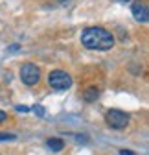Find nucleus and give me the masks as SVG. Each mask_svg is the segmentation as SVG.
Wrapping results in <instances>:
<instances>
[{
  "label": "nucleus",
  "instance_id": "nucleus-1",
  "mask_svg": "<svg viewBox=\"0 0 149 155\" xmlns=\"http://www.w3.org/2000/svg\"><path fill=\"white\" fill-rule=\"evenodd\" d=\"M81 45L88 50L105 52V50H110L114 46V35L105 28L92 26V28H87L81 33Z\"/></svg>",
  "mask_w": 149,
  "mask_h": 155
},
{
  "label": "nucleus",
  "instance_id": "nucleus-2",
  "mask_svg": "<svg viewBox=\"0 0 149 155\" xmlns=\"http://www.w3.org/2000/svg\"><path fill=\"white\" fill-rule=\"evenodd\" d=\"M48 83L55 91H68L72 87V76L66 70H61V68L52 70L48 74Z\"/></svg>",
  "mask_w": 149,
  "mask_h": 155
},
{
  "label": "nucleus",
  "instance_id": "nucleus-3",
  "mask_svg": "<svg viewBox=\"0 0 149 155\" xmlns=\"http://www.w3.org/2000/svg\"><path fill=\"white\" fill-rule=\"evenodd\" d=\"M105 120L113 129H125L129 126V114L120 109H109L105 113Z\"/></svg>",
  "mask_w": 149,
  "mask_h": 155
},
{
  "label": "nucleus",
  "instance_id": "nucleus-4",
  "mask_svg": "<svg viewBox=\"0 0 149 155\" xmlns=\"http://www.w3.org/2000/svg\"><path fill=\"white\" fill-rule=\"evenodd\" d=\"M21 80H22V83H26V85H37L39 83V80H41V70H39V67L37 65H33V63H24L22 67H21Z\"/></svg>",
  "mask_w": 149,
  "mask_h": 155
},
{
  "label": "nucleus",
  "instance_id": "nucleus-5",
  "mask_svg": "<svg viewBox=\"0 0 149 155\" xmlns=\"http://www.w3.org/2000/svg\"><path fill=\"white\" fill-rule=\"evenodd\" d=\"M131 11H133V17L136 18L138 22H147V18H149V15H147V6H145V2H142V0H136V2L133 4V8H131Z\"/></svg>",
  "mask_w": 149,
  "mask_h": 155
},
{
  "label": "nucleus",
  "instance_id": "nucleus-6",
  "mask_svg": "<svg viewBox=\"0 0 149 155\" xmlns=\"http://www.w3.org/2000/svg\"><path fill=\"white\" fill-rule=\"evenodd\" d=\"M46 146L52 150V151H61L65 148V140L63 139H57V137H52L46 140Z\"/></svg>",
  "mask_w": 149,
  "mask_h": 155
},
{
  "label": "nucleus",
  "instance_id": "nucleus-7",
  "mask_svg": "<svg viewBox=\"0 0 149 155\" xmlns=\"http://www.w3.org/2000/svg\"><path fill=\"white\" fill-rule=\"evenodd\" d=\"M98 94H100V91H98L96 87H88V89L83 92V98H85L87 102H94V100L98 98Z\"/></svg>",
  "mask_w": 149,
  "mask_h": 155
},
{
  "label": "nucleus",
  "instance_id": "nucleus-8",
  "mask_svg": "<svg viewBox=\"0 0 149 155\" xmlns=\"http://www.w3.org/2000/svg\"><path fill=\"white\" fill-rule=\"evenodd\" d=\"M17 137L11 133H0V142H8V140H15Z\"/></svg>",
  "mask_w": 149,
  "mask_h": 155
},
{
  "label": "nucleus",
  "instance_id": "nucleus-9",
  "mask_svg": "<svg viewBox=\"0 0 149 155\" xmlns=\"http://www.w3.org/2000/svg\"><path fill=\"white\" fill-rule=\"evenodd\" d=\"M33 111H35V114H39V116H44V113H46V111H44V107H41V105H35V107H33Z\"/></svg>",
  "mask_w": 149,
  "mask_h": 155
},
{
  "label": "nucleus",
  "instance_id": "nucleus-10",
  "mask_svg": "<svg viewBox=\"0 0 149 155\" xmlns=\"http://www.w3.org/2000/svg\"><path fill=\"white\" fill-rule=\"evenodd\" d=\"M6 118H8V113L0 109V124H2V122H6Z\"/></svg>",
  "mask_w": 149,
  "mask_h": 155
},
{
  "label": "nucleus",
  "instance_id": "nucleus-11",
  "mask_svg": "<svg viewBox=\"0 0 149 155\" xmlns=\"http://www.w3.org/2000/svg\"><path fill=\"white\" fill-rule=\"evenodd\" d=\"M120 155H136V153L131 150H120Z\"/></svg>",
  "mask_w": 149,
  "mask_h": 155
},
{
  "label": "nucleus",
  "instance_id": "nucleus-12",
  "mask_svg": "<svg viewBox=\"0 0 149 155\" xmlns=\"http://www.w3.org/2000/svg\"><path fill=\"white\" fill-rule=\"evenodd\" d=\"M17 111H22V113H28V111H30V107H26V105H17Z\"/></svg>",
  "mask_w": 149,
  "mask_h": 155
}]
</instances>
